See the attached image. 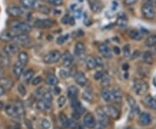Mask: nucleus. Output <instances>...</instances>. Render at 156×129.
I'll list each match as a JSON object with an SVG mask.
<instances>
[{"mask_svg":"<svg viewBox=\"0 0 156 129\" xmlns=\"http://www.w3.org/2000/svg\"><path fill=\"white\" fill-rule=\"evenodd\" d=\"M59 74H60V75H61L62 78H67V77L69 76V75H70L69 69H62V70H60Z\"/></svg>","mask_w":156,"mask_h":129,"instance_id":"50","label":"nucleus"},{"mask_svg":"<svg viewBox=\"0 0 156 129\" xmlns=\"http://www.w3.org/2000/svg\"><path fill=\"white\" fill-rule=\"evenodd\" d=\"M46 102L48 103H51L52 102V95L50 94V92H45L44 94L43 95V99Z\"/></svg>","mask_w":156,"mask_h":129,"instance_id":"46","label":"nucleus"},{"mask_svg":"<svg viewBox=\"0 0 156 129\" xmlns=\"http://www.w3.org/2000/svg\"><path fill=\"white\" fill-rule=\"evenodd\" d=\"M34 75H35V71L32 70V69H29V70H27L25 73L23 74V81L25 82L29 83L30 82L32 81Z\"/></svg>","mask_w":156,"mask_h":129,"instance_id":"34","label":"nucleus"},{"mask_svg":"<svg viewBox=\"0 0 156 129\" xmlns=\"http://www.w3.org/2000/svg\"><path fill=\"white\" fill-rule=\"evenodd\" d=\"M103 111L105 112L108 117H110V118L115 119V120L118 119L119 116H120V113L118 111V109H117L116 107H113V106H109L108 105V106L104 107H103Z\"/></svg>","mask_w":156,"mask_h":129,"instance_id":"7","label":"nucleus"},{"mask_svg":"<svg viewBox=\"0 0 156 129\" xmlns=\"http://www.w3.org/2000/svg\"><path fill=\"white\" fill-rule=\"evenodd\" d=\"M62 64L63 67H69L73 62V56L69 52L66 51L61 56Z\"/></svg>","mask_w":156,"mask_h":129,"instance_id":"13","label":"nucleus"},{"mask_svg":"<svg viewBox=\"0 0 156 129\" xmlns=\"http://www.w3.org/2000/svg\"><path fill=\"white\" fill-rule=\"evenodd\" d=\"M7 13L9 14L10 17H19L23 15V11L21 7L17 5H12L8 7Z\"/></svg>","mask_w":156,"mask_h":129,"instance_id":"10","label":"nucleus"},{"mask_svg":"<svg viewBox=\"0 0 156 129\" xmlns=\"http://www.w3.org/2000/svg\"><path fill=\"white\" fill-rule=\"evenodd\" d=\"M66 103V97L63 96H61L58 100H57V104H58V107H62L64 106V104Z\"/></svg>","mask_w":156,"mask_h":129,"instance_id":"48","label":"nucleus"},{"mask_svg":"<svg viewBox=\"0 0 156 129\" xmlns=\"http://www.w3.org/2000/svg\"><path fill=\"white\" fill-rule=\"evenodd\" d=\"M95 62H96V66H100V67H101V66H103V61H102V58L101 57H100V56H96V57H95Z\"/></svg>","mask_w":156,"mask_h":129,"instance_id":"52","label":"nucleus"},{"mask_svg":"<svg viewBox=\"0 0 156 129\" xmlns=\"http://www.w3.org/2000/svg\"><path fill=\"white\" fill-rule=\"evenodd\" d=\"M61 52L59 51H52L44 57V62L46 64H53L61 59Z\"/></svg>","mask_w":156,"mask_h":129,"instance_id":"2","label":"nucleus"},{"mask_svg":"<svg viewBox=\"0 0 156 129\" xmlns=\"http://www.w3.org/2000/svg\"><path fill=\"white\" fill-rule=\"evenodd\" d=\"M68 97L69 99H73V98H76L78 95V89L75 86H70L68 88L67 90Z\"/></svg>","mask_w":156,"mask_h":129,"instance_id":"28","label":"nucleus"},{"mask_svg":"<svg viewBox=\"0 0 156 129\" xmlns=\"http://www.w3.org/2000/svg\"><path fill=\"white\" fill-rule=\"evenodd\" d=\"M13 43H15L17 45H22V46H25V45L29 44L30 42V38L29 37L28 34H17L14 38L12 40Z\"/></svg>","mask_w":156,"mask_h":129,"instance_id":"5","label":"nucleus"},{"mask_svg":"<svg viewBox=\"0 0 156 129\" xmlns=\"http://www.w3.org/2000/svg\"><path fill=\"white\" fill-rule=\"evenodd\" d=\"M59 121L63 127H69V120L66 116V114H64L63 113H61L59 114Z\"/></svg>","mask_w":156,"mask_h":129,"instance_id":"31","label":"nucleus"},{"mask_svg":"<svg viewBox=\"0 0 156 129\" xmlns=\"http://www.w3.org/2000/svg\"><path fill=\"white\" fill-rule=\"evenodd\" d=\"M46 83L50 86H55L58 83V79L56 75H48V77L46 78Z\"/></svg>","mask_w":156,"mask_h":129,"instance_id":"38","label":"nucleus"},{"mask_svg":"<svg viewBox=\"0 0 156 129\" xmlns=\"http://www.w3.org/2000/svg\"><path fill=\"white\" fill-rule=\"evenodd\" d=\"M54 21L51 19H37L34 22V27L37 29H50L54 25Z\"/></svg>","mask_w":156,"mask_h":129,"instance_id":"6","label":"nucleus"},{"mask_svg":"<svg viewBox=\"0 0 156 129\" xmlns=\"http://www.w3.org/2000/svg\"><path fill=\"white\" fill-rule=\"evenodd\" d=\"M38 11L43 13V14H45V15H48L50 13V8L48 7V6L44 5H40L38 8Z\"/></svg>","mask_w":156,"mask_h":129,"instance_id":"42","label":"nucleus"},{"mask_svg":"<svg viewBox=\"0 0 156 129\" xmlns=\"http://www.w3.org/2000/svg\"><path fill=\"white\" fill-rule=\"evenodd\" d=\"M69 38V35L66 34V35H63V36H60L57 39H56V44H62L66 40Z\"/></svg>","mask_w":156,"mask_h":129,"instance_id":"47","label":"nucleus"},{"mask_svg":"<svg viewBox=\"0 0 156 129\" xmlns=\"http://www.w3.org/2000/svg\"><path fill=\"white\" fill-rule=\"evenodd\" d=\"M116 25L120 28H126L128 25V19L125 15H120L116 21Z\"/></svg>","mask_w":156,"mask_h":129,"instance_id":"25","label":"nucleus"},{"mask_svg":"<svg viewBox=\"0 0 156 129\" xmlns=\"http://www.w3.org/2000/svg\"><path fill=\"white\" fill-rule=\"evenodd\" d=\"M86 66L89 69H94L96 67V62L94 56H88L86 57Z\"/></svg>","mask_w":156,"mask_h":129,"instance_id":"27","label":"nucleus"},{"mask_svg":"<svg viewBox=\"0 0 156 129\" xmlns=\"http://www.w3.org/2000/svg\"><path fill=\"white\" fill-rule=\"evenodd\" d=\"M154 5L156 6V0H154Z\"/></svg>","mask_w":156,"mask_h":129,"instance_id":"64","label":"nucleus"},{"mask_svg":"<svg viewBox=\"0 0 156 129\" xmlns=\"http://www.w3.org/2000/svg\"><path fill=\"white\" fill-rule=\"evenodd\" d=\"M96 114H97L99 124L102 127H106L108 123V118L105 112L103 111V109L102 108H98L96 110Z\"/></svg>","mask_w":156,"mask_h":129,"instance_id":"8","label":"nucleus"},{"mask_svg":"<svg viewBox=\"0 0 156 129\" xmlns=\"http://www.w3.org/2000/svg\"><path fill=\"white\" fill-rule=\"evenodd\" d=\"M102 75H103V73H101V71H97V72L95 74V75H94V78H95V80H100V79L101 78V76H102Z\"/></svg>","mask_w":156,"mask_h":129,"instance_id":"54","label":"nucleus"},{"mask_svg":"<svg viewBox=\"0 0 156 129\" xmlns=\"http://www.w3.org/2000/svg\"><path fill=\"white\" fill-rule=\"evenodd\" d=\"M17 91L22 96H24L26 95V93H27L26 88L24 87V85L23 84V83H19L18 84V86H17Z\"/></svg>","mask_w":156,"mask_h":129,"instance_id":"45","label":"nucleus"},{"mask_svg":"<svg viewBox=\"0 0 156 129\" xmlns=\"http://www.w3.org/2000/svg\"><path fill=\"white\" fill-rule=\"evenodd\" d=\"M48 1V3L51 5H54V6H59L62 5V3H63V0H47Z\"/></svg>","mask_w":156,"mask_h":129,"instance_id":"49","label":"nucleus"},{"mask_svg":"<svg viewBox=\"0 0 156 129\" xmlns=\"http://www.w3.org/2000/svg\"><path fill=\"white\" fill-rule=\"evenodd\" d=\"M41 82H42V77L41 76H36V77H34L32 79V85L37 86V85L40 84Z\"/></svg>","mask_w":156,"mask_h":129,"instance_id":"51","label":"nucleus"},{"mask_svg":"<svg viewBox=\"0 0 156 129\" xmlns=\"http://www.w3.org/2000/svg\"><path fill=\"white\" fill-rule=\"evenodd\" d=\"M127 101H128V106L130 107L131 110H132V112L134 113H135V114L139 113L140 108L139 107H138V105H137V103H136V101H135V100H134V98H133L132 96H128V97H127Z\"/></svg>","mask_w":156,"mask_h":129,"instance_id":"19","label":"nucleus"},{"mask_svg":"<svg viewBox=\"0 0 156 129\" xmlns=\"http://www.w3.org/2000/svg\"><path fill=\"white\" fill-rule=\"evenodd\" d=\"M134 89L135 93L139 96H143L148 89V85L143 80L137 79L134 82Z\"/></svg>","mask_w":156,"mask_h":129,"instance_id":"3","label":"nucleus"},{"mask_svg":"<svg viewBox=\"0 0 156 129\" xmlns=\"http://www.w3.org/2000/svg\"><path fill=\"white\" fill-rule=\"evenodd\" d=\"M5 112L8 115H10L12 118H17V113L15 110V107L13 105H8L5 107Z\"/></svg>","mask_w":156,"mask_h":129,"instance_id":"30","label":"nucleus"},{"mask_svg":"<svg viewBox=\"0 0 156 129\" xmlns=\"http://www.w3.org/2000/svg\"><path fill=\"white\" fill-rule=\"evenodd\" d=\"M37 0H20V3L25 9H30L35 5Z\"/></svg>","mask_w":156,"mask_h":129,"instance_id":"37","label":"nucleus"},{"mask_svg":"<svg viewBox=\"0 0 156 129\" xmlns=\"http://www.w3.org/2000/svg\"><path fill=\"white\" fill-rule=\"evenodd\" d=\"M144 4H152L153 0H143Z\"/></svg>","mask_w":156,"mask_h":129,"instance_id":"62","label":"nucleus"},{"mask_svg":"<svg viewBox=\"0 0 156 129\" xmlns=\"http://www.w3.org/2000/svg\"><path fill=\"white\" fill-rule=\"evenodd\" d=\"M83 98L84 100H86L87 101H91L93 100V94L90 90L87 89L83 93Z\"/></svg>","mask_w":156,"mask_h":129,"instance_id":"44","label":"nucleus"},{"mask_svg":"<svg viewBox=\"0 0 156 129\" xmlns=\"http://www.w3.org/2000/svg\"><path fill=\"white\" fill-rule=\"evenodd\" d=\"M50 107H51V103H48L44 100H41L37 102V108L41 111H45L47 109H50Z\"/></svg>","mask_w":156,"mask_h":129,"instance_id":"36","label":"nucleus"},{"mask_svg":"<svg viewBox=\"0 0 156 129\" xmlns=\"http://www.w3.org/2000/svg\"><path fill=\"white\" fill-rule=\"evenodd\" d=\"M71 106H72L73 109H74V112L78 113L79 114L83 113L84 111H85L84 107L80 103V101H78L76 98L71 99Z\"/></svg>","mask_w":156,"mask_h":129,"instance_id":"16","label":"nucleus"},{"mask_svg":"<svg viewBox=\"0 0 156 129\" xmlns=\"http://www.w3.org/2000/svg\"><path fill=\"white\" fill-rule=\"evenodd\" d=\"M3 107H4V105H3V103H2V102L0 101V110H1L2 108H3Z\"/></svg>","mask_w":156,"mask_h":129,"instance_id":"63","label":"nucleus"},{"mask_svg":"<svg viewBox=\"0 0 156 129\" xmlns=\"http://www.w3.org/2000/svg\"><path fill=\"white\" fill-rule=\"evenodd\" d=\"M113 51H114V53L115 54V55H120L121 54V49L119 48V47H114V49H113Z\"/></svg>","mask_w":156,"mask_h":129,"instance_id":"56","label":"nucleus"},{"mask_svg":"<svg viewBox=\"0 0 156 129\" xmlns=\"http://www.w3.org/2000/svg\"><path fill=\"white\" fill-rule=\"evenodd\" d=\"M146 105L150 108H154L156 109V99H154L153 96H147L144 100Z\"/></svg>","mask_w":156,"mask_h":129,"instance_id":"29","label":"nucleus"},{"mask_svg":"<svg viewBox=\"0 0 156 129\" xmlns=\"http://www.w3.org/2000/svg\"><path fill=\"white\" fill-rule=\"evenodd\" d=\"M54 90H55V94H56V95H58V94L61 92V89L58 88V87H56V88L54 89Z\"/></svg>","mask_w":156,"mask_h":129,"instance_id":"59","label":"nucleus"},{"mask_svg":"<svg viewBox=\"0 0 156 129\" xmlns=\"http://www.w3.org/2000/svg\"><path fill=\"white\" fill-rule=\"evenodd\" d=\"M80 115H81V114H79V113H76V112H74V113H73V114H72L73 118L76 119V120H79V117H80Z\"/></svg>","mask_w":156,"mask_h":129,"instance_id":"57","label":"nucleus"},{"mask_svg":"<svg viewBox=\"0 0 156 129\" xmlns=\"http://www.w3.org/2000/svg\"><path fill=\"white\" fill-rule=\"evenodd\" d=\"M101 96L103 98V100L107 102H109L113 100V97H112V93L111 91H109L107 89L101 90Z\"/></svg>","mask_w":156,"mask_h":129,"instance_id":"32","label":"nucleus"},{"mask_svg":"<svg viewBox=\"0 0 156 129\" xmlns=\"http://www.w3.org/2000/svg\"><path fill=\"white\" fill-rule=\"evenodd\" d=\"M5 89L0 85V96H3V95L5 94Z\"/></svg>","mask_w":156,"mask_h":129,"instance_id":"58","label":"nucleus"},{"mask_svg":"<svg viewBox=\"0 0 156 129\" xmlns=\"http://www.w3.org/2000/svg\"><path fill=\"white\" fill-rule=\"evenodd\" d=\"M145 45L147 47H154L156 45V35H151L145 41Z\"/></svg>","mask_w":156,"mask_h":129,"instance_id":"35","label":"nucleus"},{"mask_svg":"<svg viewBox=\"0 0 156 129\" xmlns=\"http://www.w3.org/2000/svg\"><path fill=\"white\" fill-rule=\"evenodd\" d=\"M85 51H86V47L83 43L81 42H78L75 45V49H74V53H75V56H77V57H81L85 54Z\"/></svg>","mask_w":156,"mask_h":129,"instance_id":"17","label":"nucleus"},{"mask_svg":"<svg viewBox=\"0 0 156 129\" xmlns=\"http://www.w3.org/2000/svg\"><path fill=\"white\" fill-rule=\"evenodd\" d=\"M75 80L76 82L79 86H82V87H84L86 86L87 83H88V79L85 76L83 72H81V71H78L75 75Z\"/></svg>","mask_w":156,"mask_h":129,"instance_id":"15","label":"nucleus"},{"mask_svg":"<svg viewBox=\"0 0 156 129\" xmlns=\"http://www.w3.org/2000/svg\"><path fill=\"white\" fill-rule=\"evenodd\" d=\"M151 120H152V119H151V116L149 113H140V115L139 117V121L142 126L149 125L151 123Z\"/></svg>","mask_w":156,"mask_h":129,"instance_id":"21","label":"nucleus"},{"mask_svg":"<svg viewBox=\"0 0 156 129\" xmlns=\"http://www.w3.org/2000/svg\"><path fill=\"white\" fill-rule=\"evenodd\" d=\"M10 28L11 30H13L17 34H28L31 31V27L29 23L22 22V21H18V20L10 23Z\"/></svg>","mask_w":156,"mask_h":129,"instance_id":"1","label":"nucleus"},{"mask_svg":"<svg viewBox=\"0 0 156 129\" xmlns=\"http://www.w3.org/2000/svg\"><path fill=\"white\" fill-rule=\"evenodd\" d=\"M84 125L88 127V128H94L95 126V120L94 115L91 113H88L83 119Z\"/></svg>","mask_w":156,"mask_h":129,"instance_id":"14","label":"nucleus"},{"mask_svg":"<svg viewBox=\"0 0 156 129\" xmlns=\"http://www.w3.org/2000/svg\"><path fill=\"white\" fill-rule=\"evenodd\" d=\"M40 127L42 129H50V121L46 119H43L40 121Z\"/></svg>","mask_w":156,"mask_h":129,"instance_id":"43","label":"nucleus"},{"mask_svg":"<svg viewBox=\"0 0 156 129\" xmlns=\"http://www.w3.org/2000/svg\"><path fill=\"white\" fill-rule=\"evenodd\" d=\"M89 6L91 11L94 13H98L102 9V4L101 3L100 0H89Z\"/></svg>","mask_w":156,"mask_h":129,"instance_id":"18","label":"nucleus"},{"mask_svg":"<svg viewBox=\"0 0 156 129\" xmlns=\"http://www.w3.org/2000/svg\"><path fill=\"white\" fill-rule=\"evenodd\" d=\"M138 0H124V3L127 5H133L134 4L137 3Z\"/></svg>","mask_w":156,"mask_h":129,"instance_id":"53","label":"nucleus"},{"mask_svg":"<svg viewBox=\"0 0 156 129\" xmlns=\"http://www.w3.org/2000/svg\"><path fill=\"white\" fill-rule=\"evenodd\" d=\"M98 50L102 56H104L106 58H111L112 57L111 49L107 44H101L98 47Z\"/></svg>","mask_w":156,"mask_h":129,"instance_id":"12","label":"nucleus"},{"mask_svg":"<svg viewBox=\"0 0 156 129\" xmlns=\"http://www.w3.org/2000/svg\"><path fill=\"white\" fill-rule=\"evenodd\" d=\"M141 12L143 17L147 19H154L155 17V11L152 4H144L141 7Z\"/></svg>","mask_w":156,"mask_h":129,"instance_id":"4","label":"nucleus"},{"mask_svg":"<svg viewBox=\"0 0 156 129\" xmlns=\"http://www.w3.org/2000/svg\"><path fill=\"white\" fill-rule=\"evenodd\" d=\"M23 69H24V65H23L19 62H15V64L13 65V73L17 78H19L22 75L23 73Z\"/></svg>","mask_w":156,"mask_h":129,"instance_id":"20","label":"nucleus"},{"mask_svg":"<svg viewBox=\"0 0 156 129\" xmlns=\"http://www.w3.org/2000/svg\"><path fill=\"white\" fill-rule=\"evenodd\" d=\"M15 107V110L17 113V116L18 117H23L24 114H25V111H24V107L23 103L20 101H16L15 104L13 105Z\"/></svg>","mask_w":156,"mask_h":129,"instance_id":"22","label":"nucleus"},{"mask_svg":"<svg viewBox=\"0 0 156 129\" xmlns=\"http://www.w3.org/2000/svg\"><path fill=\"white\" fill-rule=\"evenodd\" d=\"M69 16L68 15H66V16H64V17H62V23H64V24H67V23H69Z\"/></svg>","mask_w":156,"mask_h":129,"instance_id":"55","label":"nucleus"},{"mask_svg":"<svg viewBox=\"0 0 156 129\" xmlns=\"http://www.w3.org/2000/svg\"><path fill=\"white\" fill-rule=\"evenodd\" d=\"M142 61L147 64H153L154 58H153V55L150 51H147L142 54Z\"/></svg>","mask_w":156,"mask_h":129,"instance_id":"26","label":"nucleus"},{"mask_svg":"<svg viewBox=\"0 0 156 129\" xmlns=\"http://www.w3.org/2000/svg\"><path fill=\"white\" fill-rule=\"evenodd\" d=\"M17 59H18V62L25 66L29 62V55L25 51H21L17 55Z\"/></svg>","mask_w":156,"mask_h":129,"instance_id":"24","label":"nucleus"},{"mask_svg":"<svg viewBox=\"0 0 156 129\" xmlns=\"http://www.w3.org/2000/svg\"><path fill=\"white\" fill-rule=\"evenodd\" d=\"M122 68L125 70V71H127L128 69V65L127 64V63H125V64H123L122 65Z\"/></svg>","mask_w":156,"mask_h":129,"instance_id":"61","label":"nucleus"},{"mask_svg":"<svg viewBox=\"0 0 156 129\" xmlns=\"http://www.w3.org/2000/svg\"><path fill=\"white\" fill-rule=\"evenodd\" d=\"M112 97L115 101H121L122 99V93L120 88L115 87L112 90Z\"/></svg>","mask_w":156,"mask_h":129,"instance_id":"23","label":"nucleus"},{"mask_svg":"<svg viewBox=\"0 0 156 129\" xmlns=\"http://www.w3.org/2000/svg\"><path fill=\"white\" fill-rule=\"evenodd\" d=\"M19 51V47L18 45L16 44L15 43H9L5 45L4 51L5 52L8 56H12V55H16Z\"/></svg>","mask_w":156,"mask_h":129,"instance_id":"11","label":"nucleus"},{"mask_svg":"<svg viewBox=\"0 0 156 129\" xmlns=\"http://www.w3.org/2000/svg\"><path fill=\"white\" fill-rule=\"evenodd\" d=\"M0 85L5 89H10L12 86V82L11 80L7 78L0 79Z\"/></svg>","mask_w":156,"mask_h":129,"instance_id":"39","label":"nucleus"},{"mask_svg":"<svg viewBox=\"0 0 156 129\" xmlns=\"http://www.w3.org/2000/svg\"><path fill=\"white\" fill-rule=\"evenodd\" d=\"M128 37L133 40H136V41H140L141 39V34L137 30H131L128 32Z\"/></svg>","mask_w":156,"mask_h":129,"instance_id":"33","label":"nucleus"},{"mask_svg":"<svg viewBox=\"0 0 156 129\" xmlns=\"http://www.w3.org/2000/svg\"><path fill=\"white\" fill-rule=\"evenodd\" d=\"M101 86L103 87V88H107L109 83H110V77H109V75H108V74H103L102 75V76H101Z\"/></svg>","mask_w":156,"mask_h":129,"instance_id":"40","label":"nucleus"},{"mask_svg":"<svg viewBox=\"0 0 156 129\" xmlns=\"http://www.w3.org/2000/svg\"><path fill=\"white\" fill-rule=\"evenodd\" d=\"M139 55H140L139 51H135V52L134 53V55H133L134 56H133L132 58H136V57H138V56H139Z\"/></svg>","mask_w":156,"mask_h":129,"instance_id":"60","label":"nucleus"},{"mask_svg":"<svg viewBox=\"0 0 156 129\" xmlns=\"http://www.w3.org/2000/svg\"><path fill=\"white\" fill-rule=\"evenodd\" d=\"M123 55L126 58L131 56V47L129 44H126L123 47Z\"/></svg>","mask_w":156,"mask_h":129,"instance_id":"41","label":"nucleus"},{"mask_svg":"<svg viewBox=\"0 0 156 129\" xmlns=\"http://www.w3.org/2000/svg\"><path fill=\"white\" fill-rule=\"evenodd\" d=\"M17 35L16 32H14L11 30H4L2 33L0 34V40L2 42H11L13 40L14 37Z\"/></svg>","mask_w":156,"mask_h":129,"instance_id":"9","label":"nucleus"}]
</instances>
